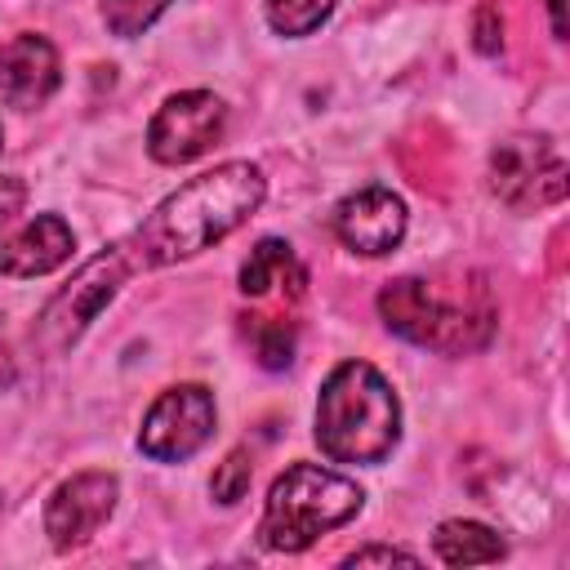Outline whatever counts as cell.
<instances>
[{"mask_svg":"<svg viewBox=\"0 0 570 570\" xmlns=\"http://www.w3.org/2000/svg\"><path fill=\"white\" fill-rule=\"evenodd\" d=\"M263 196H267V178L249 160H223V165L187 178L125 240L107 245L102 254H94L89 263L76 267V276L36 316L31 343L49 356L67 352L89 330V321H98V312L116 298V289L129 276L183 263V258L218 245L263 205Z\"/></svg>","mask_w":570,"mask_h":570,"instance_id":"cell-1","label":"cell"},{"mask_svg":"<svg viewBox=\"0 0 570 570\" xmlns=\"http://www.w3.org/2000/svg\"><path fill=\"white\" fill-rule=\"evenodd\" d=\"M214 423H218V405L205 383L165 387L142 414L138 450L156 463H183L214 436Z\"/></svg>","mask_w":570,"mask_h":570,"instance_id":"cell-6","label":"cell"},{"mask_svg":"<svg viewBox=\"0 0 570 570\" xmlns=\"http://www.w3.org/2000/svg\"><path fill=\"white\" fill-rule=\"evenodd\" d=\"M338 9V0H263V13H267V27L276 36H312L330 13Z\"/></svg>","mask_w":570,"mask_h":570,"instance_id":"cell-14","label":"cell"},{"mask_svg":"<svg viewBox=\"0 0 570 570\" xmlns=\"http://www.w3.org/2000/svg\"><path fill=\"white\" fill-rule=\"evenodd\" d=\"M379 316L396 338L414 347H432L441 356L481 352L499 325L485 276H468L459 294H441L423 276H396L379 289Z\"/></svg>","mask_w":570,"mask_h":570,"instance_id":"cell-3","label":"cell"},{"mask_svg":"<svg viewBox=\"0 0 570 570\" xmlns=\"http://www.w3.org/2000/svg\"><path fill=\"white\" fill-rule=\"evenodd\" d=\"M169 4H174V0H102V22H107L111 36L134 40V36H142Z\"/></svg>","mask_w":570,"mask_h":570,"instance_id":"cell-16","label":"cell"},{"mask_svg":"<svg viewBox=\"0 0 570 570\" xmlns=\"http://www.w3.org/2000/svg\"><path fill=\"white\" fill-rule=\"evenodd\" d=\"M303 285H307V267L298 263V254L289 249V240L263 236L249 249V258L240 263V294L245 298H267V294L303 298Z\"/></svg>","mask_w":570,"mask_h":570,"instance_id":"cell-12","label":"cell"},{"mask_svg":"<svg viewBox=\"0 0 570 570\" xmlns=\"http://www.w3.org/2000/svg\"><path fill=\"white\" fill-rule=\"evenodd\" d=\"M361 503H365V490L352 476L321 463H289L267 490L258 539L272 552H303L325 530L347 525L361 512Z\"/></svg>","mask_w":570,"mask_h":570,"instance_id":"cell-4","label":"cell"},{"mask_svg":"<svg viewBox=\"0 0 570 570\" xmlns=\"http://www.w3.org/2000/svg\"><path fill=\"white\" fill-rule=\"evenodd\" d=\"M405 200L392 191V187H361L352 196H343L334 205V236L352 249V254H365V258H379V254H392L405 236Z\"/></svg>","mask_w":570,"mask_h":570,"instance_id":"cell-9","label":"cell"},{"mask_svg":"<svg viewBox=\"0 0 570 570\" xmlns=\"http://www.w3.org/2000/svg\"><path fill=\"white\" fill-rule=\"evenodd\" d=\"M490 191L508 209H543L566 200V156L548 134H512L490 151Z\"/></svg>","mask_w":570,"mask_h":570,"instance_id":"cell-5","label":"cell"},{"mask_svg":"<svg viewBox=\"0 0 570 570\" xmlns=\"http://www.w3.org/2000/svg\"><path fill=\"white\" fill-rule=\"evenodd\" d=\"M561 4H566V0H548V13H552V36H557V40L566 36V22H561Z\"/></svg>","mask_w":570,"mask_h":570,"instance_id":"cell-21","label":"cell"},{"mask_svg":"<svg viewBox=\"0 0 570 570\" xmlns=\"http://www.w3.org/2000/svg\"><path fill=\"white\" fill-rule=\"evenodd\" d=\"M27 205V183L22 178H0V227Z\"/></svg>","mask_w":570,"mask_h":570,"instance_id":"cell-20","label":"cell"},{"mask_svg":"<svg viewBox=\"0 0 570 570\" xmlns=\"http://www.w3.org/2000/svg\"><path fill=\"white\" fill-rule=\"evenodd\" d=\"M227 129V107L209 89H183L160 102L147 125V151L156 165H187L205 156Z\"/></svg>","mask_w":570,"mask_h":570,"instance_id":"cell-7","label":"cell"},{"mask_svg":"<svg viewBox=\"0 0 570 570\" xmlns=\"http://www.w3.org/2000/svg\"><path fill=\"white\" fill-rule=\"evenodd\" d=\"M472 45L485 58L503 49V18H499L494 4H476V13H472Z\"/></svg>","mask_w":570,"mask_h":570,"instance_id":"cell-18","label":"cell"},{"mask_svg":"<svg viewBox=\"0 0 570 570\" xmlns=\"http://www.w3.org/2000/svg\"><path fill=\"white\" fill-rule=\"evenodd\" d=\"M343 566H419V557L414 552H405V548H387V543H374V548H356Z\"/></svg>","mask_w":570,"mask_h":570,"instance_id":"cell-19","label":"cell"},{"mask_svg":"<svg viewBox=\"0 0 570 570\" xmlns=\"http://www.w3.org/2000/svg\"><path fill=\"white\" fill-rule=\"evenodd\" d=\"M312 436L334 463H383L401 441L396 387L370 361L334 365L316 396Z\"/></svg>","mask_w":570,"mask_h":570,"instance_id":"cell-2","label":"cell"},{"mask_svg":"<svg viewBox=\"0 0 570 570\" xmlns=\"http://www.w3.org/2000/svg\"><path fill=\"white\" fill-rule=\"evenodd\" d=\"M116 499H120V481L111 472L89 468V472L67 476L49 494V503H45V534H49V543L58 552H71V548L89 543L107 525V517L116 512Z\"/></svg>","mask_w":570,"mask_h":570,"instance_id":"cell-8","label":"cell"},{"mask_svg":"<svg viewBox=\"0 0 570 570\" xmlns=\"http://www.w3.org/2000/svg\"><path fill=\"white\" fill-rule=\"evenodd\" d=\"M249 343L263 370H285L294 361V325L276 321V316H254L249 325Z\"/></svg>","mask_w":570,"mask_h":570,"instance_id":"cell-15","label":"cell"},{"mask_svg":"<svg viewBox=\"0 0 570 570\" xmlns=\"http://www.w3.org/2000/svg\"><path fill=\"white\" fill-rule=\"evenodd\" d=\"M249 476H254L249 450H232V454L218 463V472H214V481H209V494H214L218 503H236V499H245Z\"/></svg>","mask_w":570,"mask_h":570,"instance_id":"cell-17","label":"cell"},{"mask_svg":"<svg viewBox=\"0 0 570 570\" xmlns=\"http://www.w3.org/2000/svg\"><path fill=\"white\" fill-rule=\"evenodd\" d=\"M76 249V232L58 214H36L27 227H18L9 240H0V276L27 281L62 267Z\"/></svg>","mask_w":570,"mask_h":570,"instance_id":"cell-11","label":"cell"},{"mask_svg":"<svg viewBox=\"0 0 570 570\" xmlns=\"http://www.w3.org/2000/svg\"><path fill=\"white\" fill-rule=\"evenodd\" d=\"M0 147H4V129H0Z\"/></svg>","mask_w":570,"mask_h":570,"instance_id":"cell-22","label":"cell"},{"mask_svg":"<svg viewBox=\"0 0 570 570\" xmlns=\"http://www.w3.org/2000/svg\"><path fill=\"white\" fill-rule=\"evenodd\" d=\"M62 80V62L49 36L22 31L9 45H0V98L9 107H45Z\"/></svg>","mask_w":570,"mask_h":570,"instance_id":"cell-10","label":"cell"},{"mask_svg":"<svg viewBox=\"0 0 570 570\" xmlns=\"http://www.w3.org/2000/svg\"><path fill=\"white\" fill-rule=\"evenodd\" d=\"M432 548L445 566H490V561H503V552H508V543L490 525L463 521V517L441 521L432 534Z\"/></svg>","mask_w":570,"mask_h":570,"instance_id":"cell-13","label":"cell"}]
</instances>
